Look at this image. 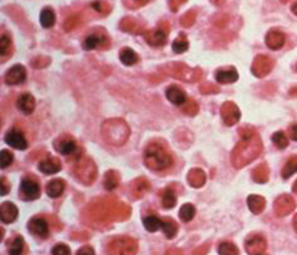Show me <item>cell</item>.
<instances>
[{
    "instance_id": "6da1fadb",
    "label": "cell",
    "mask_w": 297,
    "mask_h": 255,
    "mask_svg": "<svg viewBox=\"0 0 297 255\" xmlns=\"http://www.w3.org/2000/svg\"><path fill=\"white\" fill-rule=\"evenodd\" d=\"M238 135L241 139L231 153V162L235 168H242L260 156L263 143L259 133L251 126L238 129Z\"/></svg>"
},
{
    "instance_id": "7a4b0ae2",
    "label": "cell",
    "mask_w": 297,
    "mask_h": 255,
    "mask_svg": "<svg viewBox=\"0 0 297 255\" xmlns=\"http://www.w3.org/2000/svg\"><path fill=\"white\" fill-rule=\"evenodd\" d=\"M130 212L132 209L124 203L105 198V199L92 203V205L86 209V216L90 217L92 223L106 224L112 221L126 219L130 216Z\"/></svg>"
},
{
    "instance_id": "3957f363",
    "label": "cell",
    "mask_w": 297,
    "mask_h": 255,
    "mask_svg": "<svg viewBox=\"0 0 297 255\" xmlns=\"http://www.w3.org/2000/svg\"><path fill=\"white\" fill-rule=\"evenodd\" d=\"M102 138L112 146H123L129 139L130 128L123 119H110L101 126Z\"/></svg>"
},
{
    "instance_id": "277c9868",
    "label": "cell",
    "mask_w": 297,
    "mask_h": 255,
    "mask_svg": "<svg viewBox=\"0 0 297 255\" xmlns=\"http://www.w3.org/2000/svg\"><path fill=\"white\" fill-rule=\"evenodd\" d=\"M144 163L153 171H161L172 165V157L163 146L151 143L144 151Z\"/></svg>"
},
{
    "instance_id": "5b68a950",
    "label": "cell",
    "mask_w": 297,
    "mask_h": 255,
    "mask_svg": "<svg viewBox=\"0 0 297 255\" xmlns=\"http://www.w3.org/2000/svg\"><path fill=\"white\" fill-rule=\"evenodd\" d=\"M165 73L168 74V76H172L177 79H182L185 82H198L202 79V70L199 68H195V69H191L188 65L185 64H180V63H175V64L166 65L163 68Z\"/></svg>"
},
{
    "instance_id": "8992f818",
    "label": "cell",
    "mask_w": 297,
    "mask_h": 255,
    "mask_svg": "<svg viewBox=\"0 0 297 255\" xmlns=\"http://www.w3.org/2000/svg\"><path fill=\"white\" fill-rule=\"evenodd\" d=\"M138 251V242L128 236L112 238L107 244V255H135Z\"/></svg>"
},
{
    "instance_id": "52a82bcc",
    "label": "cell",
    "mask_w": 297,
    "mask_h": 255,
    "mask_svg": "<svg viewBox=\"0 0 297 255\" xmlns=\"http://www.w3.org/2000/svg\"><path fill=\"white\" fill-rule=\"evenodd\" d=\"M74 174L84 185H91L97 177V166L91 158L81 157L74 166Z\"/></svg>"
},
{
    "instance_id": "ba28073f",
    "label": "cell",
    "mask_w": 297,
    "mask_h": 255,
    "mask_svg": "<svg viewBox=\"0 0 297 255\" xmlns=\"http://www.w3.org/2000/svg\"><path fill=\"white\" fill-rule=\"evenodd\" d=\"M168 31H170V26H168V23L161 22L158 23L157 27H154L153 30H147L143 34V36L151 46H162L166 44Z\"/></svg>"
},
{
    "instance_id": "9c48e42d",
    "label": "cell",
    "mask_w": 297,
    "mask_h": 255,
    "mask_svg": "<svg viewBox=\"0 0 297 255\" xmlns=\"http://www.w3.org/2000/svg\"><path fill=\"white\" fill-rule=\"evenodd\" d=\"M274 62L266 55H258L251 65V73L258 78H264L272 72Z\"/></svg>"
},
{
    "instance_id": "30bf717a",
    "label": "cell",
    "mask_w": 297,
    "mask_h": 255,
    "mask_svg": "<svg viewBox=\"0 0 297 255\" xmlns=\"http://www.w3.org/2000/svg\"><path fill=\"white\" fill-rule=\"evenodd\" d=\"M221 116L226 125L232 126L236 123H238V120L241 118V112H240V109L237 107V105L231 101H227L221 106Z\"/></svg>"
},
{
    "instance_id": "8fae6325",
    "label": "cell",
    "mask_w": 297,
    "mask_h": 255,
    "mask_svg": "<svg viewBox=\"0 0 297 255\" xmlns=\"http://www.w3.org/2000/svg\"><path fill=\"white\" fill-rule=\"evenodd\" d=\"M294 208H296V203H294L293 198L288 194L279 195L274 202V213L278 217L287 216L291 212H293Z\"/></svg>"
},
{
    "instance_id": "7c38bea8",
    "label": "cell",
    "mask_w": 297,
    "mask_h": 255,
    "mask_svg": "<svg viewBox=\"0 0 297 255\" xmlns=\"http://www.w3.org/2000/svg\"><path fill=\"white\" fill-rule=\"evenodd\" d=\"M21 196L23 200H35L40 196L39 182L31 177H25L21 181Z\"/></svg>"
},
{
    "instance_id": "4fadbf2b",
    "label": "cell",
    "mask_w": 297,
    "mask_h": 255,
    "mask_svg": "<svg viewBox=\"0 0 297 255\" xmlns=\"http://www.w3.org/2000/svg\"><path fill=\"white\" fill-rule=\"evenodd\" d=\"M245 249L249 255H261L266 249V240L261 235H251L245 241Z\"/></svg>"
},
{
    "instance_id": "5bb4252c",
    "label": "cell",
    "mask_w": 297,
    "mask_h": 255,
    "mask_svg": "<svg viewBox=\"0 0 297 255\" xmlns=\"http://www.w3.org/2000/svg\"><path fill=\"white\" fill-rule=\"evenodd\" d=\"M26 78H27V70H26V68L23 65L17 64L12 67L7 72L4 81L9 86H16V84H22L26 81Z\"/></svg>"
},
{
    "instance_id": "9a60e30c",
    "label": "cell",
    "mask_w": 297,
    "mask_h": 255,
    "mask_svg": "<svg viewBox=\"0 0 297 255\" xmlns=\"http://www.w3.org/2000/svg\"><path fill=\"white\" fill-rule=\"evenodd\" d=\"M28 231L37 237L46 238L49 236V223L41 217H34L27 224Z\"/></svg>"
},
{
    "instance_id": "2e32d148",
    "label": "cell",
    "mask_w": 297,
    "mask_h": 255,
    "mask_svg": "<svg viewBox=\"0 0 297 255\" xmlns=\"http://www.w3.org/2000/svg\"><path fill=\"white\" fill-rule=\"evenodd\" d=\"M4 140L11 147H13L16 149H21V151H23V149H26L28 147L27 139L25 138L23 133L18 129L9 130L6 134V137H4Z\"/></svg>"
},
{
    "instance_id": "e0dca14e",
    "label": "cell",
    "mask_w": 297,
    "mask_h": 255,
    "mask_svg": "<svg viewBox=\"0 0 297 255\" xmlns=\"http://www.w3.org/2000/svg\"><path fill=\"white\" fill-rule=\"evenodd\" d=\"M110 46V41L106 36L98 34H92L84 40L83 48L86 50H95V49H107Z\"/></svg>"
},
{
    "instance_id": "ac0fdd59",
    "label": "cell",
    "mask_w": 297,
    "mask_h": 255,
    "mask_svg": "<svg viewBox=\"0 0 297 255\" xmlns=\"http://www.w3.org/2000/svg\"><path fill=\"white\" fill-rule=\"evenodd\" d=\"M149 189H151V184L146 177H138L130 184V194L135 199H139V198L144 196V194L148 193Z\"/></svg>"
},
{
    "instance_id": "d6986e66",
    "label": "cell",
    "mask_w": 297,
    "mask_h": 255,
    "mask_svg": "<svg viewBox=\"0 0 297 255\" xmlns=\"http://www.w3.org/2000/svg\"><path fill=\"white\" fill-rule=\"evenodd\" d=\"M18 208L11 202H4L0 205V219L3 223H12L17 219Z\"/></svg>"
},
{
    "instance_id": "ffe728a7",
    "label": "cell",
    "mask_w": 297,
    "mask_h": 255,
    "mask_svg": "<svg viewBox=\"0 0 297 255\" xmlns=\"http://www.w3.org/2000/svg\"><path fill=\"white\" fill-rule=\"evenodd\" d=\"M166 97H167L168 101L176 105V106H184L185 102L188 101L185 92L180 87H177V86H170L166 90Z\"/></svg>"
},
{
    "instance_id": "44dd1931",
    "label": "cell",
    "mask_w": 297,
    "mask_h": 255,
    "mask_svg": "<svg viewBox=\"0 0 297 255\" xmlns=\"http://www.w3.org/2000/svg\"><path fill=\"white\" fill-rule=\"evenodd\" d=\"M284 42H286V36L275 30L269 31L265 36V44L270 50H279L280 48H283Z\"/></svg>"
},
{
    "instance_id": "7402d4cb",
    "label": "cell",
    "mask_w": 297,
    "mask_h": 255,
    "mask_svg": "<svg viewBox=\"0 0 297 255\" xmlns=\"http://www.w3.org/2000/svg\"><path fill=\"white\" fill-rule=\"evenodd\" d=\"M39 170L45 175L56 174L62 170V162L59 161V158L49 157L39 163Z\"/></svg>"
},
{
    "instance_id": "603a6c76",
    "label": "cell",
    "mask_w": 297,
    "mask_h": 255,
    "mask_svg": "<svg viewBox=\"0 0 297 255\" xmlns=\"http://www.w3.org/2000/svg\"><path fill=\"white\" fill-rule=\"evenodd\" d=\"M17 107L21 112L26 114V115L32 114L35 107H36V101H35L34 96L30 95V93H23V95H21L17 100Z\"/></svg>"
},
{
    "instance_id": "cb8c5ba5",
    "label": "cell",
    "mask_w": 297,
    "mask_h": 255,
    "mask_svg": "<svg viewBox=\"0 0 297 255\" xmlns=\"http://www.w3.org/2000/svg\"><path fill=\"white\" fill-rule=\"evenodd\" d=\"M238 79V73L235 68L230 67L226 69H218L216 73V81L221 84L235 83Z\"/></svg>"
},
{
    "instance_id": "d4e9b609",
    "label": "cell",
    "mask_w": 297,
    "mask_h": 255,
    "mask_svg": "<svg viewBox=\"0 0 297 255\" xmlns=\"http://www.w3.org/2000/svg\"><path fill=\"white\" fill-rule=\"evenodd\" d=\"M120 28L124 32H129V34H144L147 31L139 21L130 17H126L121 21Z\"/></svg>"
},
{
    "instance_id": "484cf974",
    "label": "cell",
    "mask_w": 297,
    "mask_h": 255,
    "mask_svg": "<svg viewBox=\"0 0 297 255\" xmlns=\"http://www.w3.org/2000/svg\"><path fill=\"white\" fill-rule=\"evenodd\" d=\"M55 149L64 156H70V154L77 152L76 140L72 139V138H63L55 143Z\"/></svg>"
},
{
    "instance_id": "4316f807",
    "label": "cell",
    "mask_w": 297,
    "mask_h": 255,
    "mask_svg": "<svg viewBox=\"0 0 297 255\" xmlns=\"http://www.w3.org/2000/svg\"><path fill=\"white\" fill-rule=\"evenodd\" d=\"M205 180H207V176H205V172L203 171L202 168H191L188 174V181L193 188H202L205 184Z\"/></svg>"
},
{
    "instance_id": "83f0119b",
    "label": "cell",
    "mask_w": 297,
    "mask_h": 255,
    "mask_svg": "<svg viewBox=\"0 0 297 255\" xmlns=\"http://www.w3.org/2000/svg\"><path fill=\"white\" fill-rule=\"evenodd\" d=\"M65 189V181L63 179H54L46 185V193L50 198H59Z\"/></svg>"
},
{
    "instance_id": "f1b7e54d",
    "label": "cell",
    "mask_w": 297,
    "mask_h": 255,
    "mask_svg": "<svg viewBox=\"0 0 297 255\" xmlns=\"http://www.w3.org/2000/svg\"><path fill=\"white\" fill-rule=\"evenodd\" d=\"M265 198L260 195L247 196V207L254 214H260L265 208Z\"/></svg>"
},
{
    "instance_id": "f546056e",
    "label": "cell",
    "mask_w": 297,
    "mask_h": 255,
    "mask_svg": "<svg viewBox=\"0 0 297 255\" xmlns=\"http://www.w3.org/2000/svg\"><path fill=\"white\" fill-rule=\"evenodd\" d=\"M252 180L258 184H265L269 180V167L266 163H260L252 170Z\"/></svg>"
},
{
    "instance_id": "4dcf8cb0",
    "label": "cell",
    "mask_w": 297,
    "mask_h": 255,
    "mask_svg": "<svg viewBox=\"0 0 297 255\" xmlns=\"http://www.w3.org/2000/svg\"><path fill=\"white\" fill-rule=\"evenodd\" d=\"M120 60L124 65L126 67H132V65L137 64L138 60H139V56L135 53L133 49L130 48H124L120 50Z\"/></svg>"
},
{
    "instance_id": "1f68e13d",
    "label": "cell",
    "mask_w": 297,
    "mask_h": 255,
    "mask_svg": "<svg viewBox=\"0 0 297 255\" xmlns=\"http://www.w3.org/2000/svg\"><path fill=\"white\" fill-rule=\"evenodd\" d=\"M119 182H120V175H119L118 171L110 170V171L106 172L104 180V186L107 191H111L118 188Z\"/></svg>"
},
{
    "instance_id": "d6a6232c",
    "label": "cell",
    "mask_w": 297,
    "mask_h": 255,
    "mask_svg": "<svg viewBox=\"0 0 297 255\" xmlns=\"http://www.w3.org/2000/svg\"><path fill=\"white\" fill-rule=\"evenodd\" d=\"M55 13L51 8H45L40 14V22L44 28H51L55 25Z\"/></svg>"
},
{
    "instance_id": "836d02e7",
    "label": "cell",
    "mask_w": 297,
    "mask_h": 255,
    "mask_svg": "<svg viewBox=\"0 0 297 255\" xmlns=\"http://www.w3.org/2000/svg\"><path fill=\"white\" fill-rule=\"evenodd\" d=\"M161 228H162L163 233H165L167 238H174L177 233V224L174 219H170V218L162 219Z\"/></svg>"
},
{
    "instance_id": "e575fe53",
    "label": "cell",
    "mask_w": 297,
    "mask_h": 255,
    "mask_svg": "<svg viewBox=\"0 0 297 255\" xmlns=\"http://www.w3.org/2000/svg\"><path fill=\"white\" fill-rule=\"evenodd\" d=\"M162 205L166 209H171L176 205V194L171 188H167L162 193Z\"/></svg>"
},
{
    "instance_id": "d590c367",
    "label": "cell",
    "mask_w": 297,
    "mask_h": 255,
    "mask_svg": "<svg viewBox=\"0 0 297 255\" xmlns=\"http://www.w3.org/2000/svg\"><path fill=\"white\" fill-rule=\"evenodd\" d=\"M188 49H189V42L184 34L179 35V36L174 40V42H172V50H174L176 54L185 53V51H188Z\"/></svg>"
},
{
    "instance_id": "8d00e7d4",
    "label": "cell",
    "mask_w": 297,
    "mask_h": 255,
    "mask_svg": "<svg viewBox=\"0 0 297 255\" xmlns=\"http://www.w3.org/2000/svg\"><path fill=\"white\" fill-rule=\"evenodd\" d=\"M297 171V156H292L288 158L286 165L282 168V177L283 179H289L294 172Z\"/></svg>"
},
{
    "instance_id": "74e56055",
    "label": "cell",
    "mask_w": 297,
    "mask_h": 255,
    "mask_svg": "<svg viewBox=\"0 0 297 255\" xmlns=\"http://www.w3.org/2000/svg\"><path fill=\"white\" fill-rule=\"evenodd\" d=\"M179 216L182 222H190L195 216V207L190 204V203H186V204H184L180 208Z\"/></svg>"
},
{
    "instance_id": "f35d334b",
    "label": "cell",
    "mask_w": 297,
    "mask_h": 255,
    "mask_svg": "<svg viewBox=\"0 0 297 255\" xmlns=\"http://www.w3.org/2000/svg\"><path fill=\"white\" fill-rule=\"evenodd\" d=\"M143 224L147 231H149V232H156V231H158L161 228L162 219H160L156 216H148L143 219Z\"/></svg>"
},
{
    "instance_id": "ab89813d",
    "label": "cell",
    "mask_w": 297,
    "mask_h": 255,
    "mask_svg": "<svg viewBox=\"0 0 297 255\" xmlns=\"http://www.w3.org/2000/svg\"><path fill=\"white\" fill-rule=\"evenodd\" d=\"M23 247H25V241L21 236H17L12 240V242L9 244L8 252L9 255H21L23 251Z\"/></svg>"
},
{
    "instance_id": "60d3db41",
    "label": "cell",
    "mask_w": 297,
    "mask_h": 255,
    "mask_svg": "<svg viewBox=\"0 0 297 255\" xmlns=\"http://www.w3.org/2000/svg\"><path fill=\"white\" fill-rule=\"evenodd\" d=\"M218 254L219 255H238L240 251H238L237 246L232 242L224 241L221 242L218 246Z\"/></svg>"
},
{
    "instance_id": "b9f144b4",
    "label": "cell",
    "mask_w": 297,
    "mask_h": 255,
    "mask_svg": "<svg viewBox=\"0 0 297 255\" xmlns=\"http://www.w3.org/2000/svg\"><path fill=\"white\" fill-rule=\"evenodd\" d=\"M272 140L278 149H284L288 147V139L283 132H275L272 135Z\"/></svg>"
},
{
    "instance_id": "7bdbcfd3",
    "label": "cell",
    "mask_w": 297,
    "mask_h": 255,
    "mask_svg": "<svg viewBox=\"0 0 297 255\" xmlns=\"http://www.w3.org/2000/svg\"><path fill=\"white\" fill-rule=\"evenodd\" d=\"M182 111H184V114H186V115L194 116L199 111V106H198V104H196L194 100H189V101H186L185 105L182 106Z\"/></svg>"
},
{
    "instance_id": "ee69618b",
    "label": "cell",
    "mask_w": 297,
    "mask_h": 255,
    "mask_svg": "<svg viewBox=\"0 0 297 255\" xmlns=\"http://www.w3.org/2000/svg\"><path fill=\"white\" fill-rule=\"evenodd\" d=\"M13 160L14 156L11 151H8V149L2 151V153H0V166H2V168H7L8 166H11Z\"/></svg>"
},
{
    "instance_id": "f6af8a7d",
    "label": "cell",
    "mask_w": 297,
    "mask_h": 255,
    "mask_svg": "<svg viewBox=\"0 0 297 255\" xmlns=\"http://www.w3.org/2000/svg\"><path fill=\"white\" fill-rule=\"evenodd\" d=\"M11 48H12L11 39H9L7 35H2V37H0V55H2L3 59H4V56L11 51Z\"/></svg>"
},
{
    "instance_id": "bcb514c9",
    "label": "cell",
    "mask_w": 297,
    "mask_h": 255,
    "mask_svg": "<svg viewBox=\"0 0 297 255\" xmlns=\"http://www.w3.org/2000/svg\"><path fill=\"white\" fill-rule=\"evenodd\" d=\"M195 12L189 11L188 13H185L182 16L181 20H180V23H181V26H184V27H191V26L194 25V22H195Z\"/></svg>"
},
{
    "instance_id": "7dc6e473",
    "label": "cell",
    "mask_w": 297,
    "mask_h": 255,
    "mask_svg": "<svg viewBox=\"0 0 297 255\" xmlns=\"http://www.w3.org/2000/svg\"><path fill=\"white\" fill-rule=\"evenodd\" d=\"M79 23H81V18H79L78 16H72V17H69L67 21H65L64 23L65 31H72V30L76 28Z\"/></svg>"
},
{
    "instance_id": "c3c4849f",
    "label": "cell",
    "mask_w": 297,
    "mask_h": 255,
    "mask_svg": "<svg viewBox=\"0 0 297 255\" xmlns=\"http://www.w3.org/2000/svg\"><path fill=\"white\" fill-rule=\"evenodd\" d=\"M53 255H70L69 246H67L65 244H56L55 246L51 250Z\"/></svg>"
},
{
    "instance_id": "681fc988",
    "label": "cell",
    "mask_w": 297,
    "mask_h": 255,
    "mask_svg": "<svg viewBox=\"0 0 297 255\" xmlns=\"http://www.w3.org/2000/svg\"><path fill=\"white\" fill-rule=\"evenodd\" d=\"M32 67L34 68H45L48 67L49 64H50V59L49 58H46V56H39V58H35L34 60H32Z\"/></svg>"
},
{
    "instance_id": "f907efd6",
    "label": "cell",
    "mask_w": 297,
    "mask_h": 255,
    "mask_svg": "<svg viewBox=\"0 0 297 255\" xmlns=\"http://www.w3.org/2000/svg\"><path fill=\"white\" fill-rule=\"evenodd\" d=\"M200 91H202V93L208 95V93H218L219 88L212 83H204L200 86Z\"/></svg>"
},
{
    "instance_id": "816d5d0a",
    "label": "cell",
    "mask_w": 297,
    "mask_h": 255,
    "mask_svg": "<svg viewBox=\"0 0 297 255\" xmlns=\"http://www.w3.org/2000/svg\"><path fill=\"white\" fill-rule=\"evenodd\" d=\"M91 7H92V8H95L97 12H100V13L106 14L110 12V6L107 3H105V2H97V3H92L91 4Z\"/></svg>"
},
{
    "instance_id": "f5cc1de1",
    "label": "cell",
    "mask_w": 297,
    "mask_h": 255,
    "mask_svg": "<svg viewBox=\"0 0 297 255\" xmlns=\"http://www.w3.org/2000/svg\"><path fill=\"white\" fill-rule=\"evenodd\" d=\"M11 190V184L8 182V180L6 177H2V184H0V193L2 195H7Z\"/></svg>"
},
{
    "instance_id": "db71d44e",
    "label": "cell",
    "mask_w": 297,
    "mask_h": 255,
    "mask_svg": "<svg viewBox=\"0 0 297 255\" xmlns=\"http://www.w3.org/2000/svg\"><path fill=\"white\" fill-rule=\"evenodd\" d=\"M77 255H95V250L91 246H83L77 251Z\"/></svg>"
},
{
    "instance_id": "11a10c76",
    "label": "cell",
    "mask_w": 297,
    "mask_h": 255,
    "mask_svg": "<svg viewBox=\"0 0 297 255\" xmlns=\"http://www.w3.org/2000/svg\"><path fill=\"white\" fill-rule=\"evenodd\" d=\"M126 7H129V8H140V7L146 6L147 2H125Z\"/></svg>"
},
{
    "instance_id": "9f6ffc18",
    "label": "cell",
    "mask_w": 297,
    "mask_h": 255,
    "mask_svg": "<svg viewBox=\"0 0 297 255\" xmlns=\"http://www.w3.org/2000/svg\"><path fill=\"white\" fill-rule=\"evenodd\" d=\"M208 250H209V245H202V246H199L193 252V255H205L208 252Z\"/></svg>"
},
{
    "instance_id": "6f0895ef",
    "label": "cell",
    "mask_w": 297,
    "mask_h": 255,
    "mask_svg": "<svg viewBox=\"0 0 297 255\" xmlns=\"http://www.w3.org/2000/svg\"><path fill=\"white\" fill-rule=\"evenodd\" d=\"M288 134H289V137H291V139L296 140V142H297V124L289 126Z\"/></svg>"
},
{
    "instance_id": "680465c9",
    "label": "cell",
    "mask_w": 297,
    "mask_h": 255,
    "mask_svg": "<svg viewBox=\"0 0 297 255\" xmlns=\"http://www.w3.org/2000/svg\"><path fill=\"white\" fill-rule=\"evenodd\" d=\"M185 2H170V8H171L172 12H177L179 7H181Z\"/></svg>"
},
{
    "instance_id": "91938a15",
    "label": "cell",
    "mask_w": 297,
    "mask_h": 255,
    "mask_svg": "<svg viewBox=\"0 0 297 255\" xmlns=\"http://www.w3.org/2000/svg\"><path fill=\"white\" fill-rule=\"evenodd\" d=\"M166 255H184V252L181 251L180 249H170L167 252H166Z\"/></svg>"
},
{
    "instance_id": "94428289",
    "label": "cell",
    "mask_w": 297,
    "mask_h": 255,
    "mask_svg": "<svg viewBox=\"0 0 297 255\" xmlns=\"http://www.w3.org/2000/svg\"><path fill=\"white\" fill-rule=\"evenodd\" d=\"M292 223H293L294 231H296V232H297V214L293 217V221H292Z\"/></svg>"
},
{
    "instance_id": "6125c7cd",
    "label": "cell",
    "mask_w": 297,
    "mask_h": 255,
    "mask_svg": "<svg viewBox=\"0 0 297 255\" xmlns=\"http://www.w3.org/2000/svg\"><path fill=\"white\" fill-rule=\"evenodd\" d=\"M289 95H291V96H297V88H292V90L289 91Z\"/></svg>"
},
{
    "instance_id": "be15d7a7",
    "label": "cell",
    "mask_w": 297,
    "mask_h": 255,
    "mask_svg": "<svg viewBox=\"0 0 297 255\" xmlns=\"http://www.w3.org/2000/svg\"><path fill=\"white\" fill-rule=\"evenodd\" d=\"M292 12H293V13L297 16V3L292 4Z\"/></svg>"
},
{
    "instance_id": "e7e4bbea",
    "label": "cell",
    "mask_w": 297,
    "mask_h": 255,
    "mask_svg": "<svg viewBox=\"0 0 297 255\" xmlns=\"http://www.w3.org/2000/svg\"><path fill=\"white\" fill-rule=\"evenodd\" d=\"M292 190H293V193L297 194V180L293 182V186H292Z\"/></svg>"
},
{
    "instance_id": "03108f58",
    "label": "cell",
    "mask_w": 297,
    "mask_h": 255,
    "mask_svg": "<svg viewBox=\"0 0 297 255\" xmlns=\"http://www.w3.org/2000/svg\"><path fill=\"white\" fill-rule=\"evenodd\" d=\"M261 255H263V254H261Z\"/></svg>"
}]
</instances>
